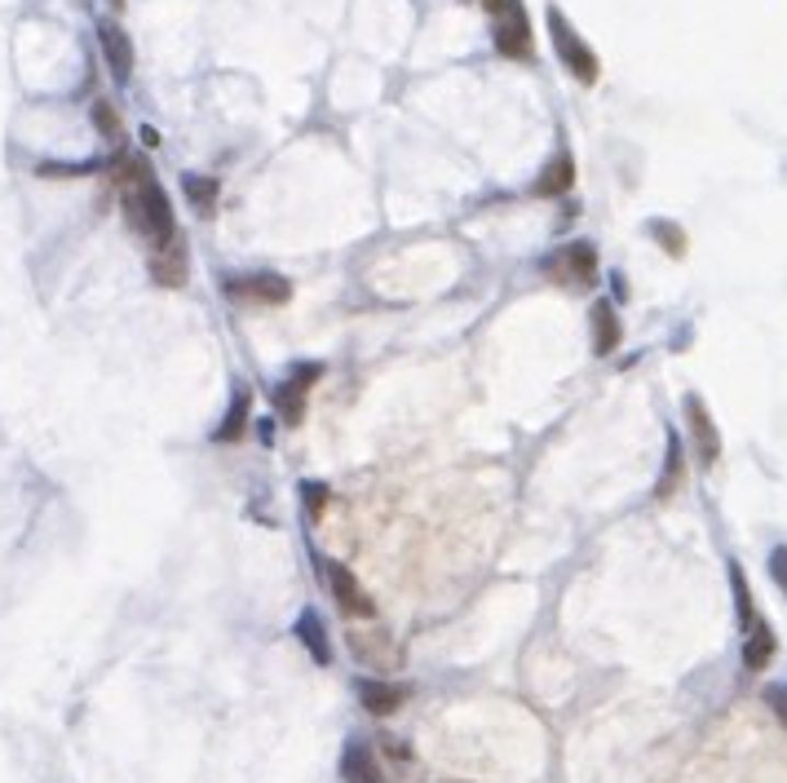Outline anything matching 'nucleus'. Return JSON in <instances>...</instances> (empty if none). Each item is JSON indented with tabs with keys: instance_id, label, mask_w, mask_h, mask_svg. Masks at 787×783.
Listing matches in <instances>:
<instances>
[{
	"instance_id": "obj_16",
	"label": "nucleus",
	"mask_w": 787,
	"mask_h": 783,
	"mask_svg": "<svg viewBox=\"0 0 787 783\" xmlns=\"http://www.w3.org/2000/svg\"><path fill=\"white\" fill-rule=\"evenodd\" d=\"M297 637L305 642V650H310V659H314V664H332V642H327V629H323L319 611H301V620H297Z\"/></svg>"
},
{
	"instance_id": "obj_2",
	"label": "nucleus",
	"mask_w": 787,
	"mask_h": 783,
	"mask_svg": "<svg viewBox=\"0 0 787 783\" xmlns=\"http://www.w3.org/2000/svg\"><path fill=\"white\" fill-rule=\"evenodd\" d=\"M544 23H548V41H553V54H557V62L567 67L580 84H598V76H602V62H598V54L585 45V36L567 23V14H562L557 5H548L544 10Z\"/></svg>"
},
{
	"instance_id": "obj_1",
	"label": "nucleus",
	"mask_w": 787,
	"mask_h": 783,
	"mask_svg": "<svg viewBox=\"0 0 787 783\" xmlns=\"http://www.w3.org/2000/svg\"><path fill=\"white\" fill-rule=\"evenodd\" d=\"M120 204H125V221L151 249L177 235L173 204H169V195H164V186H160V177L151 173L147 160H125L120 164Z\"/></svg>"
},
{
	"instance_id": "obj_13",
	"label": "nucleus",
	"mask_w": 787,
	"mask_h": 783,
	"mask_svg": "<svg viewBox=\"0 0 787 783\" xmlns=\"http://www.w3.org/2000/svg\"><path fill=\"white\" fill-rule=\"evenodd\" d=\"M359 700H363V709H368L372 717H390V713H398V709L407 704V687L363 678V682H359Z\"/></svg>"
},
{
	"instance_id": "obj_7",
	"label": "nucleus",
	"mask_w": 787,
	"mask_h": 783,
	"mask_svg": "<svg viewBox=\"0 0 787 783\" xmlns=\"http://www.w3.org/2000/svg\"><path fill=\"white\" fill-rule=\"evenodd\" d=\"M686 425H691V438H695L699 465L713 470V465L721 461V434H717V425H713V416H708V407H704L699 394H686Z\"/></svg>"
},
{
	"instance_id": "obj_8",
	"label": "nucleus",
	"mask_w": 787,
	"mask_h": 783,
	"mask_svg": "<svg viewBox=\"0 0 787 783\" xmlns=\"http://www.w3.org/2000/svg\"><path fill=\"white\" fill-rule=\"evenodd\" d=\"M323 377V368L319 364H301L283 385H279V394H275V407H279V416L288 421V425H301V416H305V399H310V385Z\"/></svg>"
},
{
	"instance_id": "obj_14",
	"label": "nucleus",
	"mask_w": 787,
	"mask_h": 783,
	"mask_svg": "<svg viewBox=\"0 0 787 783\" xmlns=\"http://www.w3.org/2000/svg\"><path fill=\"white\" fill-rule=\"evenodd\" d=\"M248 425H253V394H248V390H235L227 416H221V425L212 429V442H240V438L248 434Z\"/></svg>"
},
{
	"instance_id": "obj_9",
	"label": "nucleus",
	"mask_w": 787,
	"mask_h": 783,
	"mask_svg": "<svg viewBox=\"0 0 787 783\" xmlns=\"http://www.w3.org/2000/svg\"><path fill=\"white\" fill-rule=\"evenodd\" d=\"M97 49H102L111 76H116L120 84H129V76H134V41H129V32L120 23H102L97 27Z\"/></svg>"
},
{
	"instance_id": "obj_26",
	"label": "nucleus",
	"mask_w": 787,
	"mask_h": 783,
	"mask_svg": "<svg viewBox=\"0 0 787 783\" xmlns=\"http://www.w3.org/2000/svg\"><path fill=\"white\" fill-rule=\"evenodd\" d=\"M111 5H125V0H111Z\"/></svg>"
},
{
	"instance_id": "obj_15",
	"label": "nucleus",
	"mask_w": 787,
	"mask_h": 783,
	"mask_svg": "<svg viewBox=\"0 0 787 783\" xmlns=\"http://www.w3.org/2000/svg\"><path fill=\"white\" fill-rule=\"evenodd\" d=\"M342 774H346V783H381V765H377V757H372V748L368 744H346V752H342Z\"/></svg>"
},
{
	"instance_id": "obj_21",
	"label": "nucleus",
	"mask_w": 787,
	"mask_h": 783,
	"mask_svg": "<svg viewBox=\"0 0 787 783\" xmlns=\"http://www.w3.org/2000/svg\"><path fill=\"white\" fill-rule=\"evenodd\" d=\"M93 125H97L102 138L120 142V116H116V106H111V102H93Z\"/></svg>"
},
{
	"instance_id": "obj_3",
	"label": "nucleus",
	"mask_w": 787,
	"mask_h": 783,
	"mask_svg": "<svg viewBox=\"0 0 787 783\" xmlns=\"http://www.w3.org/2000/svg\"><path fill=\"white\" fill-rule=\"evenodd\" d=\"M544 279L557 284V288H593L598 279V253L589 240H576V244H562L553 249L544 262H540Z\"/></svg>"
},
{
	"instance_id": "obj_23",
	"label": "nucleus",
	"mask_w": 787,
	"mask_h": 783,
	"mask_svg": "<svg viewBox=\"0 0 787 783\" xmlns=\"http://www.w3.org/2000/svg\"><path fill=\"white\" fill-rule=\"evenodd\" d=\"M93 169H102L97 160H89V164H40L36 173L40 177H71V173H93Z\"/></svg>"
},
{
	"instance_id": "obj_12",
	"label": "nucleus",
	"mask_w": 787,
	"mask_h": 783,
	"mask_svg": "<svg viewBox=\"0 0 787 783\" xmlns=\"http://www.w3.org/2000/svg\"><path fill=\"white\" fill-rule=\"evenodd\" d=\"M589 323H593V355H598V359L615 355V350H620V342H624V327H620L615 306H611V301H593Z\"/></svg>"
},
{
	"instance_id": "obj_19",
	"label": "nucleus",
	"mask_w": 787,
	"mask_h": 783,
	"mask_svg": "<svg viewBox=\"0 0 787 783\" xmlns=\"http://www.w3.org/2000/svg\"><path fill=\"white\" fill-rule=\"evenodd\" d=\"M182 191H186V199L195 204V212H212V204H217V195H221V182L217 177H204V173H186L182 177Z\"/></svg>"
},
{
	"instance_id": "obj_10",
	"label": "nucleus",
	"mask_w": 787,
	"mask_h": 783,
	"mask_svg": "<svg viewBox=\"0 0 787 783\" xmlns=\"http://www.w3.org/2000/svg\"><path fill=\"white\" fill-rule=\"evenodd\" d=\"M323 572H327V585H332L336 607H342L346 615H372V602H368V594L359 589V580H355V572H350V567L327 563Z\"/></svg>"
},
{
	"instance_id": "obj_20",
	"label": "nucleus",
	"mask_w": 787,
	"mask_h": 783,
	"mask_svg": "<svg viewBox=\"0 0 787 783\" xmlns=\"http://www.w3.org/2000/svg\"><path fill=\"white\" fill-rule=\"evenodd\" d=\"M646 231L663 244V253H668V257H686V231H682V227H672V221H663V217H659V221H650Z\"/></svg>"
},
{
	"instance_id": "obj_11",
	"label": "nucleus",
	"mask_w": 787,
	"mask_h": 783,
	"mask_svg": "<svg viewBox=\"0 0 787 783\" xmlns=\"http://www.w3.org/2000/svg\"><path fill=\"white\" fill-rule=\"evenodd\" d=\"M571 182H576V160H571V151H557V156L540 169V177L531 182V195H535V199H557V195L571 191Z\"/></svg>"
},
{
	"instance_id": "obj_5",
	"label": "nucleus",
	"mask_w": 787,
	"mask_h": 783,
	"mask_svg": "<svg viewBox=\"0 0 787 783\" xmlns=\"http://www.w3.org/2000/svg\"><path fill=\"white\" fill-rule=\"evenodd\" d=\"M227 297L244 301V306H283L292 301V284L275 270H257V275H231L227 279Z\"/></svg>"
},
{
	"instance_id": "obj_4",
	"label": "nucleus",
	"mask_w": 787,
	"mask_h": 783,
	"mask_svg": "<svg viewBox=\"0 0 787 783\" xmlns=\"http://www.w3.org/2000/svg\"><path fill=\"white\" fill-rule=\"evenodd\" d=\"M496 19V32H491V45L500 58H513V62H531L535 54V41H531V19L522 10V0H500V10L491 14Z\"/></svg>"
},
{
	"instance_id": "obj_25",
	"label": "nucleus",
	"mask_w": 787,
	"mask_h": 783,
	"mask_svg": "<svg viewBox=\"0 0 787 783\" xmlns=\"http://www.w3.org/2000/svg\"><path fill=\"white\" fill-rule=\"evenodd\" d=\"M765 700H769V704H774V713H778V717L787 722V695H783L778 687H769V691H765Z\"/></svg>"
},
{
	"instance_id": "obj_24",
	"label": "nucleus",
	"mask_w": 787,
	"mask_h": 783,
	"mask_svg": "<svg viewBox=\"0 0 787 783\" xmlns=\"http://www.w3.org/2000/svg\"><path fill=\"white\" fill-rule=\"evenodd\" d=\"M769 576H774V585H778L783 598H787V549H774V553H769Z\"/></svg>"
},
{
	"instance_id": "obj_22",
	"label": "nucleus",
	"mask_w": 787,
	"mask_h": 783,
	"mask_svg": "<svg viewBox=\"0 0 787 783\" xmlns=\"http://www.w3.org/2000/svg\"><path fill=\"white\" fill-rule=\"evenodd\" d=\"M301 496H305V509H310V518H319V514L327 509V496H332V492H327L323 483H305V487H301Z\"/></svg>"
},
{
	"instance_id": "obj_6",
	"label": "nucleus",
	"mask_w": 787,
	"mask_h": 783,
	"mask_svg": "<svg viewBox=\"0 0 787 783\" xmlns=\"http://www.w3.org/2000/svg\"><path fill=\"white\" fill-rule=\"evenodd\" d=\"M186 275H190V253H186V235L177 231L173 240H164V244L151 249V279H155L160 288H182Z\"/></svg>"
},
{
	"instance_id": "obj_17",
	"label": "nucleus",
	"mask_w": 787,
	"mask_h": 783,
	"mask_svg": "<svg viewBox=\"0 0 787 783\" xmlns=\"http://www.w3.org/2000/svg\"><path fill=\"white\" fill-rule=\"evenodd\" d=\"M769 655H774V633H769V624H765V620H752V624H748L743 664L752 668V673H761V668L769 664Z\"/></svg>"
},
{
	"instance_id": "obj_18",
	"label": "nucleus",
	"mask_w": 787,
	"mask_h": 783,
	"mask_svg": "<svg viewBox=\"0 0 787 783\" xmlns=\"http://www.w3.org/2000/svg\"><path fill=\"white\" fill-rule=\"evenodd\" d=\"M682 474H686V452H682V438H678V434H668V461H663V479H659L655 496H659V500H668L672 492L682 487Z\"/></svg>"
}]
</instances>
